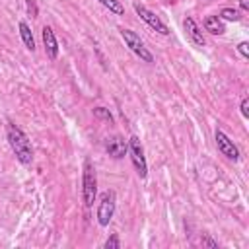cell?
Masks as SVG:
<instances>
[{
	"label": "cell",
	"mask_w": 249,
	"mask_h": 249,
	"mask_svg": "<svg viewBox=\"0 0 249 249\" xmlns=\"http://www.w3.org/2000/svg\"><path fill=\"white\" fill-rule=\"evenodd\" d=\"M183 27H185V31H187L189 39H191L196 47H204V45H206V39H204V35H202V31H200V27L196 25V21H195L193 18H185Z\"/></svg>",
	"instance_id": "obj_10"
},
{
	"label": "cell",
	"mask_w": 249,
	"mask_h": 249,
	"mask_svg": "<svg viewBox=\"0 0 249 249\" xmlns=\"http://www.w3.org/2000/svg\"><path fill=\"white\" fill-rule=\"evenodd\" d=\"M93 115H95L97 119H103V121L113 123V115H111V111L105 109V107H95V109H93Z\"/></svg>",
	"instance_id": "obj_15"
},
{
	"label": "cell",
	"mask_w": 249,
	"mask_h": 249,
	"mask_svg": "<svg viewBox=\"0 0 249 249\" xmlns=\"http://www.w3.org/2000/svg\"><path fill=\"white\" fill-rule=\"evenodd\" d=\"M105 152L115 158V160H121L128 154V142L123 138V136H111L105 140Z\"/></svg>",
	"instance_id": "obj_8"
},
{
	"label": "cell",
	"mask_w": 249,
	"mask_h": 249,
	"mask_svg": "<svg viewBox=\"0 0 249 249\" xmlns=\"http://www.w3.org/2000/svg\"><path fill=\"white\" fill-rule=\"evenodd\" d=\"M134 12H136V16L142 19V21H146L154 31H158L160 35H169V27L152 12V10H148L146 6H142V4H138V2H134Z\"/></svg>",
	"instance_id": "obj_6"
},
{
	"label": "cell",
	"mask_w": 249,
	"mask_h": 249,
	"mask_svg": "<svg viewBox=\"0 0 249 249\" xmlns=\"http://www.w3.org/2000/svg\"><path fill=\"white\" fill-rule=\"evenodd\" d=\"M218 18H220V19H226V21H239V19H241V14H239V10H235V8H224Z\"/></svg>",
	"instance_id": "obj_14"
},
{
	"label": "cell",
	"mask_w": 249,
	"mask_h": 249,
	"mask_svg": "<svg viewBox=\"0 0 249 249\" xmlns=\"http://www.w3.org/2000/svg\"><path fill=\"white\" fill-rule=\"evenodd\" d=\"M27 10H29V14H31V18H37V6H35V0H27Z\"/></svg>",
	"instance_id": "obj_19"
},
{
	"label": "cell",
	"mask_w": 249,
	"mask_h": 249,
	"mask_svg": "<svg viewBox=\"0 0 249 249\" xmlns=\"http://www.w3.org/2000/svg\"><path fill=\"white\" fill-rule=\"evenodd\" d=\"M237 51H239V54H241L243 58H249V43H247V41H241V43L237 45Z\"/></svg>",
	"instance_id": "obj_17"
},
{
	"label": "cell",
	"mask_w": 249,
	"mask_h": 249,
	"mask_svg": "<svg viewBox=\"0 0 249 249\" xmlns=\"http://www.w3.org/2000/svg\"><path fill=\"white\" fill-rule=\"evenodd\" d=\"M41 35H43V45H45L47 56H49L51 60H56V56H58V41H56V37H54L53 27L45 25L43 31H41Z\"/></svg>",
	"instance_id": "obj_9"
},
{
	"label": "cell",
	"mask_w": 249,
	"mask_h": 249,
	"mask_svg": "<svg viewBox=\"0 0 249 249\" xmlns=\"http://www.w3.org/2000/svg\"><path fill=\"white\" fill-rule=\"evenodd\" d=\"M202 243H204V245H208V247H218V243H216L214 239H210L208 235H204V237H202Z\"/></svg>",
	"instance_id": "obj_20"
},
{
	"label": "cell",
	"mask_w": 249,
	"mask_h": 249,
	"mask_svg": "<svg viewBox=\"0 0 249 249\" xmlns=\"http://www.w3.org/2000/svg\"><path fill=\"white\" fill-rule=\"evenodd\" d=\"M19 37H21V41H23V45H25V49L27 51H35V39H33V33H31V27L25 23V21H19Z\"/></svg>",
	"instance_id": "obj_12"
},
{
	"label": "cell",
	"mask_w": 249,
	"mask_h": 249,
	"mask_svg": "<svg viewBox=\"0 0 249 249\" xmlns=\"http://www.w3.org/2000/svg\"><path fill=\"white\" fill-rule=\"evenodd\" d=\"M239 8H241L243 12H247V10H249V0H239Z\"/></svg>",
	"instance_id": "obj_21"
},
{
	"label": "cell",
	"mask_w": 249,
	"mask_h": 249,
	"mask_svg": "<svg viewBox=\"0 0 249 249\" xmlns=\"http://www.w3.org/2000/svg\"><path fill=\"white\" fill-rule=\"evenodd\" d=\"M111 14H115V16H123L124 14V6L121 4V0H99Z\"/></svg>",
	"instance_id": "obj_13"
},
{
	"label": "cell",
	"mask_w": 249,
	"mask_h": 249,
	"mask_svg": "<svg viewBox=\"0 0 249 249\" xmlns=\"http://www.w3.org/2000/svg\"><path fill=\"white\" fill-rule=\"evenodd\" d=\"M239 109H241V115L247 119V117H249V99H247V97H243V99H241Z\"/></svg>",
	"instance_id": "obj_18"
},
{
	"label": "cell",
	"mask_w": 249,
	"mask_h": 249,
	"mask_svg": "<svg viewBox=\"0 0 249 249\" xmlns=\"http://www.w3.org/2000/svg\"><path fill=\"white\" fill-rule=\"evenodd\" d=\"M115 206H117V195L115 191L107 189L101 193L99 196V204H97V224L99 226H109V222L113 220L115 214Z\"/></svg>",
	"instance_id": "obj_3"
},
{
	"label": "cell",
	"mask_w": 249,
	"mask_h": 249,
	"mask_svg": "<svg viewBox=\"0 0 249 249\" xmlns=\"http://www.w3.org/2000/svg\"><path fill=\"white\" fill-rule=\"evenodd\" d=\"M214 138H216V146H218V150L222 152V156H226L228 160H233V161L239 160V150H237V146L233 144V140H230V136H228L224 130H216Z\"/></svg>",
	"instance_id": "obj_7"
},
{
	"label": "cell",
	"mask_w": 249,
	"mask_h": 249,
	"mask_svg": "<svg viewBox=\"0 0 249 249\" xmlns=\"http://www.w3.org/2000/svg\"><path fill=\"white\" fill-rule=\"evenodd\" d=\"M97 196V175L95 167L91 165L89 160L84 161V173H82V198L86 208H91Z\"/></svg>",
	"instance_id": "obj_2"
},
{
	"label": "cell",
	"mask_w": 249,
	"mask_h": 249,
	"mask_svg": "<svg viewBox=\"0 0 249 249\" xmlns=\"http://www.w3.org/2000/svg\"><path fill=\"white\" fill-rule=\"evenodd\" d=\"M128 156L132 160V165H134L136 173L144 179L148 175V163H146V158H144V148H142L140 138L136 134H132L128 138Z\"/></svg>",
	"instance_id": "obj_5"
},
{
	"label": "cell",
	"mask_w": 249,
	"mask_h": 249,
	"mask_svg": "<svg viewBox=\"0 0 249 249\" xmlns=\"http://www.w3.org/2000/svg\"><path fill=\"white\" fill-rule=\"evenodd\" d=\"M6 140L12 148V152L16 154L18 161L23 163V165H31L33 161V148H31V142H29V136L14 123H8L6 124Z\"/></svg>",
	"instance_id": "obj_1"
},
{
	"label": "cell",
	"mask_w": 249,
	"mask_h": 249,
	"mask_svg": "<svg viewBox=\"0 0 249 249\" xmlns=\"http://www.w3.org/2000/svg\"><path fill=\"white\" fill-rule=\"evenodd\" d=\"M103 247H105V249H119V247H121V239H119V235H117V233L109 235V239L105 241Z\"/></svg>",
	"instance_id": "obj_16"
},
{
	"label": "cell",
	"mask_w": 249,
	"mask_h": 249,
	"mask_svg": "<svg viewBox=\"0 0 249 249\" xmlns=\"http://www.w3.org/2000/svg\"><path fill=\"white\" fill-rule=\"evenodd\" d=\"M119 33H121L123 41L126 43V47H128L136 56H140V60H144V62H154V54L144 47V41L140 39L138 33H134L132 29H124V27H121Z\"/></svg>",
	"instance_id": "obj_4"
},
{
	"label": "cell",
	"mask_w": 249,
	"mask_h": 249,
	"mask_svg": "<svg viewBox=\"0 0 249 249\" xmlns=\"http://www.w3.org/2000/svg\"><path fill=\"white\" fill-rule=\"evenodd\" d=\"M202 25H204V29H206L208 33H212V35H222V33L226 31V25H224V21H222L218 16H206L204 21H202Z\"/></svg>",
	"instance_id": "obj_11"
}]
</instances>
